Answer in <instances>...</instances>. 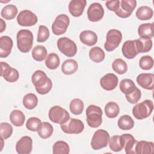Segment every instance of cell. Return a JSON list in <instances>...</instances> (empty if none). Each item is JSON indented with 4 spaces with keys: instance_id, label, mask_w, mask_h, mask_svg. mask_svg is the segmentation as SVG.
<instances>
[{
    "instance_id": "cell-7",
    "label": "cell",
    "mask_w": 154,
    "mask_h": 154,
    "mask_svg": "<svg viewBox=\"0 0 154 154\" xmlns=\"http://www.w3.org/2000/svg\"><path fill=\"white\" fill-rule=\"evenodd\" d=\"M122 39V32L117 29H112L106 34V42L104 45L105 50L108 52L114 51L120 45Z\"/></svg>"
},
{
    "instance_id": "cell-5",
    "label": "cell",
    "mask_w": 154,
    "mask_h": 154,
    "mask_svg": "<svg viewBox=\"0 0 154 154\" xmlns=\"http://www.w3.org/2000/svg\"><path fill=\"white\" fill-rule=\"evenodd\" d=\"M48 116L51 122L60 125L66 122L70 119L69 112L58 105H55L51 108Z\"/></svg>"
},
{
    "instance_id": "cell-8",
    "label": "cell",
    "mask_w": 154,
    "mask_h": 154,
    "mask_svg": "<svg viewBox=\"0 0 154 154\" xmlns=\"http://www.w3.org/2000/svg\"><path fill=\"white\" fill-rule=\"evenodd\" d=\"M109 135L104 129H98L93 134L91 141V146L93 150H99L108 145Z\"/></svg>"
},
{
    "instance_id": "cell-6",
    "label": "cell",
    "mask_w": 154,
    "mask_h": 154,
    "mask_svg": "<svg viewBox=\"0 0 154 154\" xmlns=\"http://www.w3.org/2000/svg\"><path fill=\"white\" fill-rule=\"evenodd\" d=\"M57 46L60 52L67 57H72L77 52L76 43L66 37H61L58 40Z\"/></svg>"
},
{
    "instance_id": "cell-22",
    "label": "cell",
    "mask_w": 154,
    "mask_h": 154,
    "mask_svg": "<svg viewBox=\"0 0 154 154\" xmlns=\"http://www.w3.org/2000/svg\"><path fill=\"white\" fill-rule=\"evenodd\" d=\"M81 42L87 46L94 45L97 42V34L90 30H85L81 32L79 35Z\"/></svg>"
},
{
    "instance_id": "cell-35",
    "label": "cell",
    "mask_w": 154,
    "mask_h": 154,
    "mask_svg": "<svg viewBox=\"0 0 154 154\" xmlns=\"http://www.w3.org/2000/svg\"><path fill=\"white\" fill-rule=\"evenodd\" d=\"M23 105L28 109H32L38 104V98L34 93H28L23 98Z\"/></svg>"
},
{
    "instance_id": "cell-39",
    "label": "cell",
    "mask_w": 154,
    "mask_h": 154,
    "mask_svg": "<svg viewBox=\"0 0 154 154\" xmlns=\"http://www.w3.org/2000/svg\"><path fill=\"white\" fill-rule=\"evenodd\" d=\"M70 152V147L68 144L64 141H56L53 146L54 154H68Z\"/></svg>"
},
{
    "instance_id": "cell-30",
    "label": "cell",
    "mask_w": 154,
    "mask_h": 154,
    "mask_svg": "<svg viewBox=\"0 0 154 154\" xmlns=\"http://www.w3.org/2000/svg\"><path fill=\"white\" fill-rule=\"evenodd\" d=\"M54 131L53 126L48 122H43L41 123L38 131V135L43 139H47L49 138Z\"/></svg>"
},
{
    "instance_id": "cell-42",
    "label": "cell",
    "mask_w": 154,
    "mask_h": 154,
    "mask_svg": "<svg viewBox=\"0 0 154 154\" xmlns=\"http://www.w3.org/2000/svg\"><path fill=\"white\" fill-rule=\"evenodd\" d=\"M140 67L143 70H150L153 66V60L151 56L144 55L141 57L139 61Z\"/></svg>"
},
{
    "instance_id": "cell-2",
    "label": "cell",
    "mask_w": 154,
    "mask_h": 154,
    "mask_svg": "<svg viewBox=\"0 0 154 154\" xmlns=\"http://www.w3.org/2000/svg\"><path fill=\"white\" fill-rule=\"evenodd\" d=\"M17 46L19 50L23 53L28 52L33 44V34L28 29H20L17 35Z\"/></svg>"
},
{
    "instance_id": "cell-33",
    "label": "cell",
    "mask_w": 154,
    "mask_h": 154,
    "mask_svg": "<svg viewBox=\"0 0 154 154\" xmlns=\"http://www.w3.org/2000/svg\"><path fill=\"white\" fill-rule=\"evenodd\" d=\"M104 111L108 117L113 119L119 115L120 112V108L117 103L114 102H109L106 104Z\"/></svg>"
},
{
    "instance_id": "cell-13",
    "label": "cell",
    "mask_w": 154,
    "mask_h": 154,
    "mask_svg": "<svg viewBox=\"0 0 154 154\" xmlns=\"http://www.w3.org/2000/svg\"><path fill=\"white\" fill-rule=\"evenodd\" d=\"M1 76L8 82H14L18 80L19 73L14 68L11 67L5 62H1Z\"/></svg>"
},
{
    "instance_id": "cell-43",
    "label": "cell",
    "mask_w": 154,
    "mask_h": 154,
    "mask_svg": "<svg viewBox=\"0 0 154 154\" xmlns=\"http://www.w3.org/2000/svg\"><path fill=\"white\" fill-rule=\"evenodd\" d=\"M13 133V127L8 123L3 122L0 124V135L2 138L6 140L10 138Z\"/></svg>"
},
{
    "instance_id": "cell-47",
    "label": "cell",
    "mask_w": 154,
    "mask_h": 154,
    "mask_svg": "<svg viewBox=\"0 0 154 154\" xmlns=\"http://www.w3.org/2000/svg\"><path fill=\"white\" fill-rule=\"evenodd\" d=\"M105 5L108 10L115 12L118 10V8L119 7L120 1H119V0L108 1H106Z\"/></svg>"
},
{
    "instance_id": "cell-24",
    "label": "cell",
    "mask_w": 154,
    "mask_h": 154,
    "mask_svg": "<svg viewBox=\"0 0 154 154\" xmlns=\"http://www.w3.org/2000/svg\"><path fill=\"white\" fill-rule=\"evenodd\" d=\"M138 53H145L151 50L152 48V41L150 38L140 37L135 40Z\"/></svg>"
},
{
    "instance_id": "cell-31",
    "label": "cell",
    "mask_w": 154,
    "mask_h": 154,
    "mask_svg": "<svg viewBox=\"0 0 154 154\" xmlns=\"http://www.w3.org/2000/svg\"><path fill=\"white\" fill-rule=\"evenodd\" d=\"M17 8L13 4L7 5L1 10V16L6 20H11L14 19L17 14Z\"/></svg>"
},
{
    "instance_id": "cell-26",
    "label": "cell",
    "mask_w": 154,
    "mask_h": 154,
    "mask_svg": "<svg viewBox=\"0 0 154 154\" xmlns=\"http://www.w3.org/2000/svg\"><path fill=\"white\" fill-rule=\"evenodd\" d=\"M78 63L73 59H67L65 60L61 66V71L65 75H72L78 70Z\"/></svg>"
},
{
    "instance_id": "cell-9",
    "label": "cell",
    "mask_w": 154,
    "mask_h": 154,
    "mask_svg": "<svg viewBox=\"0 0 154 154\" xmlns=\"http://www.w3.org/2000/svg\"><path fill=\"white\" fill-rule=\"evenodd\" d=\"M62 131L68 134H78L84 129V123L79 119H69L66 122L61 124Z\"/></svg>"
},
{
    "instance_id": "cell-32",
    "label": "cell",
    "mask_w": 154,
    "mask_h": 154,
    "mask_svg": "<svg viewBox=\"0 0 154 154\" xmlns=\"http://www.w3.org/2000/svg\"><path fill=\"white\" fill-rule=\"evenodd\" d=\"M89 57L91 61L95 63H100L105 58V52L102 49L98 46H94L90 49Z\"/></svg>"
},
{
    "instance_id": "cell-23",
    "label": "cell",
    "mask_w": 154,
    "mask_h": 154,
    "mask_svg": "<svg viewBox=\"0 0 154 154\" xmlns=\"http://www.w3.org/2000/svg\"><path fill=\"white\" fill-rule=\"evenodd\" d=\"M153 149V143L152 141H137L135 149V154H152Z\"/></svg>"
},
{
    "instance_id": "cell-46",
    "label": "cell",
    "mask_w": 154,
    "mask_h": 154,
    "mask_svg": "<svg viewBox=\"0 0 154 154\" xmlns=\"http://www.w3.org/2000/svg\"><path fill=\"white\" fill-rule=\"evenodd\" d=\"M125 96L128 102L132 104H135L137 103L141 99V93L140 90L136 87V88L132 92L128 94H126Z\"/></svg>"
},
{
    "instance_id": "cell-19",
    "label": "cell",
    "mask_w": 154,
    "mask_h": 154,
    "mask_svg": "<svg viewBox=\"0 0 154 154\" xmlns=\"http://www.w3.org/2000/svg\"><path fill=\"white\" fill-rule=\"evenodd\" d=\"M122 51L123 56L127 59L135 58L138 54L135 40L126 41L122 46Z\"/></svg>"
},
{
    "instance_id": "cell-18",
    "label": "cell",
    "mask_w": 154,
    "mask_h": 154,
    "mask_svg": "<svg viewBox=\"0 0 154 154\" xmlns=\"http://www.w3.org/2000/svg\"><path fill=\"white\" fill-rule=\"evenodd\" d=\"M137 82L138 84L142 88L152 90L154 88V75L153 73H141L137 77Z\"/></svg>"
},
{
    "instance_id": "cell-11",
    "label": "cell",
    "mask_w": 154,
    "mask_h": 154,
    "mask_svg": "<svg viewBox=\"0 0 154 154\" xmlns=\"http://www.w3.org/2000/svg\"><path fill=\"white\" fill-rule=\"evenodd\" d=\"M137 5L135 0H122L120 1V5L118 10L114 13L121 18L129 17Z\"/></svg>"
},
{
    "instance_id": "cell-16",
    "label": "cell",
    "mask_w": 154,
    "mask_h": 154,
    "mask_svg": "<svg viewBox=\"0 0 154 154\" xmlns=\"http://www.w3.org/2000/svg\"><path fill=\"white\" fill-rule=\"evenodd\" d=\"M125 151L127 154H135V146L137 141L134 136L130 134H124L120 136Z\"/></svg>"
},
{
    "instance_id": "cell-28",
    "label": "cell",
    "mask_w": 154,
    "mask_h": 154,
    "mask_svg": "<svg viewBox=\"0 0 154 154\" xmlns=\"http://www.w3.org/2000/svg\"><path fill=\"white\" fill-rule=\"evenodd\" d=\"M117 125L119 128L122 130H130L134 128V121L130 116L123 115L119 119Z\"/></svg>"
},
{
    "instance_id": "cell-21",
    "label": "cell",
    "mask_w": 154,
    "mask_h": 154,
    "mask_svg": "<svg viewBox=\"0 0 154 154\" xmlns=\"http://www.w3.org/2000/svg\"><path fill=\"white\" fill-rule=\"evenodd\" d=\"M13 40L9 36L4 35L0 37V57L6 58L11 53L13 48Z\"/></svg>"
},
{
    "instance_id": "cell-45",
    "label": "cell",
    "mask_w": 154,
    "mask_h": 154,
    "mask_svg": "<svg viewBox=\"0 0 154 154\" xmlns=\"http://www.w3.org/2000/svg\"><path fill=\"white\" fill-rule=\"evenodd\" d=\"M49 37V31L45 25H40L38 28L37 41L42 43L46 41Z\"/></svg>"
},
{
    "instance_id": "cell-40",
    "label": "cell",
    "mask_w": 154,
    "mask_h": 154,
    "mask_svg": "<svg viewBox=\"0 0 154 154\" xmlns=\"http://www.w3.org/2000/svg\"><path fill=\"white\" fill-rule=\"evenodd\" d=\"M112 67L114 72L119 75L125 74L128 70L126 63L121 58L116 59L112 64Z\"/></svg>"
},
{
    "instance_id": "cell-34",
    "label": "cell",
    "mask_w": 154,
    "mask_h": 154,
    "mask_svg": "<svg viewBox=\"0 0 154 154\" xmlns=\"http://www.w3.org/2000/svg\"><path fill=\"white\" fill-rule=\"evenodd\" d=\"M32 57L37 61H42L47 57V50L44 46H35L32 50Z\"/></svg>"
},
{
    "instance_id": "cell-12",
    "label": "cell",
    "mask_w": 154,
    "mask_h": 154,
    "mask_svg": "<svg viewBox=\"0 0 154 154\" xmlns=\"http://www.w3.org/2000/svg\"><path fill=\"white\" fill-rule=\"evenodd\" d=\"M38 21L37 16L29 10L21 11L17 16V22L22 26H31L35 25Z\"/></svg>"
},
{
    "instance_id": "cell-15",
    "label": "cell",
    "mask_w": 154,
    "mask_h": 154,
    "mask_svg": "<svg viewBox=\"0 0 154 154\" xmlns=\"http://www.w3.org/2000/svg\"><path fill=\"white\" fill-rule=\"evenodd\" d=\"M32 149V140L29 136L22 137L16 144V152L19 154H29Z\"/></svg>"
},
{
    "instance_id": "cell-25",
    "label": "cell",
    "mask_w": 154,
    "mask_h": 154,
    "mask_svg": "<svg viewBox=\"0 0 154 154\" xmlns=\"http://www.w3.org/2000/svg\"><path fill=\"white\" fill-rule=\"evenodd\" d=\"M138 33L140 37L152 38L154 35L153 23H146L140 25L138 28Z\"/></svg>"
},
{
    "instance_id": "cell-37",
    "label": "cell",
    "mask_w": 154,
    "mask_h": 154,
    "mask_svg": "<svg viewBox=\"0 0 154 154\" xmlns=\"http://www.w3.org/2000/svg\"><path fill=\"white\" fill-rule=\"evenodd\" d=\"M120 90L125 95L132 92L135 88L136 86L134 81L130 79H123L120 83Z\"/></svg>"
},
{
    "instance_id": "cell-20",
    "label": "cell",
    "mask_w": 154,
    "mask_h": 154,
    "mask_svg": "<svg viewBox=\"0 0 154 154\" xmlns=\"http://www.w3.org/2000/svg\"><path fill=\"white\" fill-rule=\"evenodd\" d=\"M87 4L85 0H72L69 4L70 13L74 17L81 16Z\"/></svg>"
},
{
    "instance_id": "cell-38",
    "label": "cell",
    "mask_w": 154,
    "mask_h": 154,
    "mask_svg": "<svg viewBox=\"0 0 154 154\" xmlns=\"http://www.w3.org/2000/svg\"><path fill=\"white\" fill-rule=\"evenodd\" d=\"M84 107L83 101L78 98H75L72 100L69 105L70 110L74 115L81 114L84 110Z\"/></svg>"
},
{
    "instance_id": "cell-29",
    "label": "cell",
    "mask_w": 154,
    "mask_h": 154,
    "mask_svg": "<svg viewBox=\"0 0 154 154\" xmlns=\"http://www.w3.org/2000/svg\"><path fill=\"white\" fill-rule=\"evenodd\" d=\"M153 10L148 6H141L139 7L136 11L137 17L141 20H147L153 17Z\"/></svg>"
},
{
    "instance_id": "cell-14",
    "label": "cell",
    "mask_w": 154,
    "mask_h": 154,
    "mask_svg": "<svg viewBox=\"0 0 154 154\" xmlns=\"http://www.w3.org/2000/svg\"><path fill=\"white\" fill-rule=\"evenodd\" d=\"M104 15V9L98 2L91 4L87 10L88 19L91 22H97L102 19Z\"/></svg>"
},
{
    "instance_id": "cell-3",
    "label": "cell",
    "mask_w": 154,
    "mask_h": 154,
    "mask_svg": "<svg viewBox=\"0 0 154 154\" xmlns=\"http://www.w3.org/2000/svg\"><path fill=\"white\" fill-rule=\"evenodd\" d=\"M87 122L88 125L93 128H98L102 122V111L95 105H89L86 109Z\"/></svg>"
},
{
    "instance_id": "cell-1",
    "label": "cell",
    "mask_w": 154,
    "mask_h": 154,
    "mask_svg": "<svg viewBox=\"0 0 154 154\" xmlns=\"http://www.w3.org/2000/svg\"><path fill=\"white\" fill-rule=\"evenodd\" d=\"M32 82L36 91L40 94L48 93L52 87V82L46 74L41 70H37L32 75Z\"/></svg>"
},
{
    "instance_id": "cell-10",
    "label": "cell",
    "mask_w": 154,
    "mask_h": 154,
    "mask_svg": "<svg viewBox=\"0 0 154 154\" xmlns=\"http://www.w3.org/2000/svg\"><path fill=\"white\" fill-rule=\"evenodd\" d=\"M70 23V19L67 15L61 14L56 17L52 25V31L55 35H59L64 34Z\"/></svg>"
},
{
    "instance_id": "cell-36",
    "label": "cell",
    "mask_w": 154,
    "mask_h": 154,
    "mask_svg": "<svg viewBox=\"0 0 154 154\" xmlns=\"http://www.w3.org/2000/svg\"><path fill=\"white\" fill-rule=\"evenodd\" d=\"M60 63V58L55 53H51L46 58L45 64L46 67L51 70L56 69L59 66Z\"/></svg>"
},
{
    "instance_id": "cell-4",
    "label": "cell",
    "mask_w": 154,
    "mask_h": 154,
    "mask_svg": "<svg viewBox=\"0 0 154 154\" xmlns=\"http://www.w3.org/2000/svg\"><path fill=\"white\" fill-rule=\"evenodd\" d=\"M153 109V103L151 100H145L137 103L132 108V114L138 120H143L148 117Z\"/></svg>"
},
{
    "instance_id": "cell-41",
    "label": "cell",
    "mask_w": 154,
    "mask_h": 154,
    "mask_svg": "<svg viewBox=\"0 0 154 154\" xmlns=\"http://www.w3.org/2000/svg\"><path fill=\"white\" fill-rule=\"evenodd\" d=\"M108 141L109 148L113 152H119L123 149V145L119 135L112 136L109 138Z\"/></svg>"
},
{
    "instance_id": "cell-48",
    "label": "cell",
    "mask_w": 154,
    "mask_h": 154,
    "mask_svg": "<svg viewBox=\"0 0 154 154\" xmlns=\"http://www.w3.org/2000/svg\"><path fill=\"white\" fill-rule=\"evenodd\" d=\"M0 21H1V30H0V32H2L6 28V24L5 22L3 20V19H0Z\"/></svg>"
},
{
    "instance_id": "cell-17",
    "label": "cell",
    "mask_w": 154,
    "mask_h": 154,
    "mask_svg": "<svg viewBox=\"0 0 154 154\" xmlns=\"http://www.w3.org/2000/svg\"><path fill=\"white\" fill-rule=\"evenodd\" d=\"M119 82L117 76L113 73H107L104 75L100 81L101 87L105 90L111 91L116 88Z\"/></svg>"
},
{
    "instance_id": "cell-27",
    "label": "cell",
    "mask_w": 154,
    "mask_h": 154,
    "mask_svg": "<svg viewBox=\"0 0 154 154\" xmlns=\"http://www.w3.org/2000/svg\"><path fill=\"white\" fill-rule=\"evenodd\" d=\"M10 120L14 126L19 127L23 125L25 120V116L21 111L15 109L10 113Z\"/></svg>"
},
{
    "instance_id": "cell-44",
    "label": "cell",
    "mask_w": 154,
    "mask_h": 154,
    "mask_svg": "<svg viewBox=\"0 0 154 154\" xmlns=\"http://www.w3.org/2000/svg\"><path fill=\"white\" fill-rule=\"evenodd\" d=\"M41 123L42 121L40 119L37 117H31L28 119L26 123V127L31 131L36 132L38 131Z\"/></svg>"
}]
</instances>
